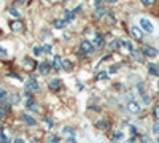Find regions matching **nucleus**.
<instances>
[{
	"mask_svg": "<svg viewBox=\"0 0 159 143\" xmlns=\"http://www.w3.org/2000/svg\"><path fill=\"white\" fill-rule=\"evenodd\" d=\"M96 46H97L99 49L105 46V40H103V37H102L100 34H97V35H96V38H94V48H96Z\"/></svg>",
	"mask_w": 159,
	"mask_h": 143,
	"instance_id": "12",
	"label": "nucleus"
},
{
	"mask_svg": "<svg viewBox=\"0 0 159 143\" xmlns=\"http://www.w3.org/2000/svg\"><path fill=\"white\" fill-rule=\"evenodd\" d=\"M8 91L5 89V87H0V102H5L7 99H8Z\"/></svg>",
	"mask_w": 159,
	"mask_h": 143,
	"instance_id": "22",
	"label": "nucleus"
},
{
	"mask_svg": "<svg viewBox=\"0 0 159 143\" xmlns=\"http://www.w3.org/2000/svg\"><path fill=\"white\" fill-rule=\"evenodd\" d=\"M153 132H154L156 135H159V121L154 123V126H153Z\"/></svg>",
	"mask_w": 159,
	"mask_h": 143,
	"instance_id": "38",
	"label": "nucleus"
},
{
	"mask_svg": "<svg viewBox=\"0 0 159 143\" xmlns=\"http://www.w3.org/2000/svg\"><path fill=\"white\" fill-rule=\"evenodd\" d=\"M19 102H21V96H19V94H11V96H8V103H10V105H18Z\"/></svg>",
	"mask_w": 159,
	"mask_h": 143,
	"instance_id": "16",
	"label": "nucleus"
},
{
	"mask_svg": "<svg viewBox=\"0 0 159 143\" xmlns=\"http://www.w3.org/2000/svg\"><path fill=\"white\" fill-rule=\"evenodd\" d=\"M107 10H105V8H96V13H94V16L97 18V19H100V18H103L105 15H107Z\"/></svg>",
	"mask_w": 159,
	"mask_h": 143,
	"instance_id": "21",
	"label": "nucleus"
},
{
	"mask_svg": "<svg viewBox=\"0 0 159 143\" xmlns=\"http://www.w3.org/2000/svg\"><path fill=\"white\" fill-rule=\"evenodd\" d=\"M0 143H10V140H8V137H7L5 134L0 135Z\"/></svg>",
	"mask_w": 159,
	"mask_h": 143,
	"instance_id": "39",
	"label": "nucleus"
},
{
	"mask_svg": "<svg viewBox=\"0 0 159 143\" xmlns=\"http://www.w3.org/2000/svg\"><path fill=\"white\" fill-rule=\"evenodd\" d=\"M129 131H130V135H132V137H134V135H137V132H139L135 126H129Z\"/></svg>",
	"mask_w": 159,
	"mask_h": 143,
	"instance_id": "37",
	"label": "nucleus"
},
{
	"mask_svg": "<svg viewBox=\"0 0 159 143\" xmlns=\"http://www.w3.org/2000/svg\"><path fill=\"white\" fill-rule=\"evenodd\" d=\"M118 70H119V65H111L110 70H108V73H115V72H118Z\"/></svg>",
	"mask_w": 159,
	"mask_h": 143,
	"instance_id": "41",
	"label": "nucleus"
},
{
	"mask_svg": "<svg viewBox=\"0 0 159 143\" xmlns=\"http://www.w3.org/2000/svg\"><path fill=\"white\" fill-rule=\"evenodd\" d=\"M61 80H59V78H54V80H51L49 81V84H48V87L51 89V91H59L61 89Z\"/></svg>",
	"mask_w": 159,
	"mask_h": 143,
	"instance_id": "10",
	"label": "nucleus"
},
{
	"mask_svg": "<svg viewBox=\"0 0 159 143\" xmlns=\"http://www.w3.org/2000/svg\"><path fill=\"white\" fill-rule=\"evenodd\" d=\"M107 127H108V123L105 121V119H99V121H96V129H99V131H105Z\"/></svg>",
	"mask_w": 159,
	"mask_h": 143,
	"instance_id": "18",
	"label": "nucleus"
},
{
	"mask_svg": "<svg viewBox=\"0 0 159 143\" xmlns=\"http://www.w3.org/2000/svg\"><path fill=\"white\" fill-rule=\"evenodd\" d=\"M73 19H75V11L65 10V11H64V21H65V22H72Z\"/></svg>",
	"mask_w": 159,
	"mask_h": 143,
	"instance_id": "13",
	"label": "nucleus"
},
{
	"mask_svg": "<svg viewBox=\"0 0 159 143\" xmlns=\"http://www.w3.org/2000/svg\"><path fill=\"white\" fill-rule=\"evenodd\" d=\"M0 56H2V57H7V56H8L7 49H5V48H2V46H0Z\"/></svg>",
	"mask_w": 159,
	"mask_h": 143,
	"instance_id": "40",
	"label": "nucleus"
},
{
	"mask_svg": "<svg viewBox=\"0 0 159 143\" xmlns=\"http://www.w3.org/2000/svg\"><path fill=\"white\" fill-rule=\"evenodd\" d=\"M30 143H37V140H30Z\"/></svg>",
	"mask_w": 159,
	"mask_h": 143,
	"instance_id": "45",
	"label": "nucleus"
},
{
	"mask_svg": "<svg viewBox=\"0 0 159 143\" xmlns=\"http://www.w3.org/2000/svg\"><path fill=\"white\" fill-rule=\"evenodd\" d=\"M123 138H124V134L121 131H118V132L113 134V141H121Z\"/></svg>",
	"mask_w": 159,
	"mask_h": 143,
	"instance_id": "26",
	"label": "nucleus"
},
{
	"mask_svg": "<svg viewBox=\"0 0 159 143\" xmlns=\"http://www.w3.org/2000/svg\"><path fill=\"white\" fill-rule=\"evenodd\" d=\"M62 2H67V0H62Z\"/></svg>",
	"mask_w": 159,
	"mask_h": 143,
	"instance_id": "46",
	"label": "nucleus"
},
{
	"mask_svg": "<svg viewBox=\"0 0 159 143\" xmlns=\"http://www.w3.org/2000/svg\"><path fill=\"white\" fill-rule=\"evenodd\" d=\"M15 2H16V3H21V5H22V3L25 2V0H15Z\"/></svg>",
	"mask_w": 159,
	"mask_h": 143,
	"instance_id": "44",
	"label": "nucleus"
},
{
	"mask_svg": "<svg viewBox=\"0 0 159 143\" xmlns=\"http://www.w3.org/2000/svg\"><path fill=\"white\" fill-rule=\"evenodd\" d=\"M157 86H159V83H157Z\"/></svg>",
	"mask_w": 159,
	"mask_h": 143,
	"instance_id": "48",
	"label": "nucleus"
},
{
	"mask_svg": "<svg viewBox=\"0 0 159 143\" xmlns=\"http://www.w3.org/2000/svg\"><path fill=\"white\" fill-rule=\"evenodd\" d=\"M25 107H27V110H30V111H40V105L32 99V100H29V102H25Z\"/></svg>",
	"mask_w": 159,
	"mask_h": 143,
	"instance_id": "9",
	"label": "nucleus"
},
{
	"mask_svg": "<svg viewBox=\"0 0 159 143\" xmlns=\"http://www.w3.org/2000/svg\"><path fill=\"white\" fill-rule=\"evenodd\" d=\"M142 53H143V56H145V57L153 59V57H156V56L159 54V51H157L154 46H148V45H145V46L142 48Z\"/></svg>",
	"mask_w": 159,
	"mask_h": 143,
	"instance_id": "3",
	"label": "nucleus"
},
{
	"mask_svg": "<svg viewBox=\"0 0 159 143\" xmlns=\"http://www.w3.org/2000/svg\"><path fill=\"white\" fill-rule=\"evenodd\" d=\"M119 46H121V40H111L110 42V49L111 51H116Z\"/></svg>",
	"mask_w": 159,
	"mask_h": 143,
	"instance_id": "23",
	"label": "nucleus"
},
{
	"mask_svg": "<svg viewBox=\"0 0 159 143\" xmlns=\"http://www.w3.org/2000/svg\"><path fill=\"white\" fill-rule=\"evenodd\" d=\"M51 49H52V46L48 43V45H45V46H42V51H43V54H49L51 53Z\"/></svg>",
	"mask_w": 159,
	"mask_h": 143,
	"instance_id": "33",
	"label": "nucleus"
},
{
	"mask_svg": "<svg viewBox=\"0 0 159 143\" xmlns=\"http://www.w3.org/2000/svg\"><path fill=\"white\" fill-rule=\"evenodd\" d=\"M24 62H25L24 65L27 67V69H35V62H32L30 59H24Z\"/></svg>",
	"mask_w": 159,
	"mask_h": 143,
	"instance_id": "32",
	"label": "nucleus"
},
{
	"mask_svg": "<svg viewBox=\"0 0 159 143\" xmlns=\"http://www.w3.org/2000/svg\"><path fill=\"white\" fill-rule=\"evenodd\" d=\"M8 13H10L13 18H16V19L21 18V11H18V8H15V7H10V8H8Z\"/></svg>",
	"mask_w": 159,
	"mask_h": 143,
	"instance_id": "20",
	"label": "nucleus"
},
{
	"mask_svg": "<svg viewBox=\"0 0 159 143\" xmlns=\"http://www.w3.org/2000/svg\"><path fill=\"white\" fill-rule=\"evenodd\" d=\"M148 72H150L151 76H159V67L156 65V64H153V62L148 64Z\"/></svg>",
	"mask_w": 159,
	"mask_h": 143,
	"instance_id": "14",
	"label": "nucleus"
},
{
	"mask_svg": "<svg viewBox=\"0 0 159 143\" xmlns=\"http://www.w3.org/2000/svg\"><path fill=\"white\" fill-rule=\"evenodd\" d=\"M13 143H25V141H24V138L18 137V138H15V140H13Z\"/></svg>",
	"mask_w": 159,
	"mask_h": 143,
	"instance_id": "42",
	"label": "nucleus"
},
{
	"mask_svg": "<svg viewBox=\"0 0 159 143\" xmlns=\"http://www.w3.org/2000/svg\"><path fill=\"white\" fill-rule=\"evenodd\" d=\"M127 111L130 114H140L142 113V107L139 105L135 100H129L127 102Z\"/></svg>",
	"mask_w": 159,
	"mask_h": 143,
	"instance_id": "6",
	"label": "nucleus"
},
{
	"mask_svg": "<svg viewBox=\"0 0 159 143\" xmlns=\"http://www.w3.org/2000/svg\"><path fill=\"white\" fill-rule=\"evenodd\" d=\"M10 27H11L13 32H21V30H22V22L18 21V19H16V21H11V22H10Z\"/></svg>",
	"mask_w": 159,
	"mask_h": 143,
	"instance_id": "11",
	"label": "nucleus"
},
{
	"mask_svg": "<svg viewBox=\"0 0 159 143\" xmlns=\"http://www.w3.org/2000/svg\"><path fill=\"white\" fill-rule=\"evenodd\" d=\"M51 62L49 60H45V62H40L38 64V72H40V75H48L49 72H51Z\"/></svg>",
	"mask_w": 159,
	"mask_h": 143,
	"instance_id": "7",
	"label": "nucleus"
},
{
	"mask_svg": "<svg viewBox=\"0 0 159 143\" xmlns=\"http://www.w3.org/2000/svg\"><path fill=\"white\" fill-rule=\"evenodd\" d=\"M51 67L56 69V70H61V69H62V57H61V56H56L54 60L51 62Z\"/></svg>",
	"mask_w": 159,
	"mask_h": 143,
	"instance_id": "15",
	"label": "nucleus"
},
{
	"mask_svg": "<svg viewBox=\"0 0 159 143\" xmlns=\"http://www.w3.org/2000/svg\"><path fill=\"white\" fill-rule=\"evenodd\" d=\"M130 34H132V37H134L137 42L143 40V32H142L140 27H137V25H132V27H130Z\"/></svg>",
	"mask_w": 159,
	"mask_h": 143,
	"instance_id": "8",
	"label": "nucleus"
},
{
	"mask_svg": "<svg viewBox=\"0 0 159 143\" xmlns=\"http://www.w3.org/2000/svg\"><path fill=\"white\" fill-rule=\"evenodd\" d=\"M24 87H25V91H27V92L34 94V92H38V91H40V83L32 76V78H29V80L25 81Z\"/></svg>",
	"mask_w": 159,
	"mask_h": 143,
	"instance_id": "1",
	"label": "nucleus"
},
{
	"mask_svg": "<svg viewBox=\"0 0 159 143\" xmlns=\"http://www.w3.org/2000/svg\"><path fill=\"white\" fill-rule=\"evenodd\" d=\"M62 69H64V70H67V72H70V70L73 69L72 60H69V59H62Z\"/></svg>",
	"mask_w": 159,
	"mask_h": 143,
	"instance_id": "19",
	"label": "nucleus"
},
{
	"mask_svg": "<svg viewBox=\"0 0 159 143\" xmlns=\"http://www.w3.org/2000/svg\"><path fill=\"white\" fill-rule=\"evenodd\" d=\"M142 100H143V103H145V105H150V103H151V96L145 92V94L142 96Z\"/></svg>",
	"mask_w": 159,
	"mask_h": 143,
	"instance_id": "30",
	"label": "nucleus"
},
{
	"mask_svg": "<svg viewBox=\"0 0 159 143\" xmlns=\"http://www.w3.org/2000/svg\"><path fill=\"white\" fill-rule=\"evenodd\" d=\"M153 116H154L156 121H159V103H157V105H154V108H153Z\"/></svg>",
	"mask_w": 159,
	"mask_h": 143,
	"instance_id": "31",
	"label": "nucleus"
},
{
	"mask_svg": "<svg viewBox=\"0 0 159 143\" xmlns=\"http://www.w3.org/2000/svg\"><path fill=\"white\" fill-rule=\"evenodd\" d=\"M103 2H105V3H116L118 0H103Z\"/></svg>",
	"mask_w": 159,
	"mask_h": 143,
	"instance_id": "43",
	"label": "nucleus"
},
{
	"mask_svg": "<svg viewBox=\"0 0 159 143\" xmlns=\"http://www.w3.org/2000/svg\"><path fill=\"white\" fill-rule=\"evenodd\" d=\"M62 135H65V137H67V138L70 140V138H73V137H75V131H73L72 127H69V126H67V127H64V129H62Z\"/></svg>",
	"mask_w": 159,
	"mask_h": 143,
	"instance_id": "17",
	"label": "nucleus"
},
{
	"mask_svg": "<svg viewBox=\"0 0 159 143\" xmlns=\"http://www.w3.org/2000/svg\"><path fill=\"white\" fill-rule=\"evenodd\" d=\"M137 91H139V92H140L142 96L145 94V83H143V81H140V83L137 84Z\"/></svg>",
	"mask_w": 159,
	"mask_h": 143,
	"instance_id": "34",
	"label": "nucleus"
},
{
	"mask_svg": "<svg viewBox=\"0 0 159 143\" xmlns=\"http://www.w3.org/2000/svg\"><path fill=\"white\" fill-rule=\"evenodd\" d=\"M43 54V51L40 46H34V56H42Z\"/></svg>",
	"mask_w": 159,
	"mask_h": 143,
	"instance_id": "35",
	"label": "nucleus"
},
{
	"mask_svg": "<svg viewBox=\"0 0 159 143\" xmlns=\"http://www.w3.org/2000/svg\"><path fill=\"white\" fill-rule=\"evenodd\" d=\"M140 2H142L145 7H151V5H154L156 0H140Z\"/></svg>",
	"mask_w": 159,
	"mask_h": 143,
	"instance_id": "36",
	"label": "nucleus"
},
{
	"mask_svg": "<svg viewBox=\"0 0 159 143\" xmlns=\"http://www.w3.org/2000/svg\"><path fill=\"white\" fill-rule=\"evenodd\" d=\"M107 78H108V73H107V72H99L97 76H96V80L100 81V80H107Z\"/></svg>",
	"mask_w": 159,
	"mask_h": 143,
	"instance_id": "29",
	"label": "nucleus"
},
{
	"mask_svg": "<svg viewBox=\"0 0 159 143\" xmlns=\"http://www.w3.org/2000/svg\"><path fill=\"white\" fill-rule=\"evenodd\" d=\"M139 24H140V27H142L145 32H148V34H153V32H154V25H153V22H151L150 19H147V18H140Z\"/></svg>",
	"mask_w": 159,
	"mask_h": 143,
	"instance_id": "2",
	"label": "nucleus"
},
{
	"mask_svg": "<svg viewBox=\"0 0 159 143\" xmlns=\"http://www.w3.org/2000/svg\"><path fill=\"white\" fill-rule=\"evenodd\" d=\"M135 143H140V141H135Z\"/></svg>",
	"mask_w": 159,
	"mask_h": 143,
	"instance_id": "47",
	"label": "nucleus"
},
{
	"mask_svg": "<svg viewBox=\"0 0 159 143\" xmlns=\"http://www.w3.org/2000/svg\"><path fill=\"white\" fill-rule=\"evenodd\" d=\"M21 121L25 124V126H29V127H35L37 126V119L34 118V116H30L29 113H21Z\"/></svg>",
	"mask_w": 159,
	"mask_h": 143,
	"instance_id": "5",
	"label": "nucleus"
},
{
	"mask_svg": "<svg viewBox=\"0 0 159 143\" xmlns=\"http://www.w3.org/2000/svg\"><path fill=\"white\" fill-rule=\"evenodd\" d=\"M65 24H67V22H65L64 19H56V21H54V27H56V29H64Z\"/></svg>",
	"mask_w": 159,
	"mask_h": 143,
	"instance_id": "25",
	"label": "nucleus"
},
{
	"mask_svg": "<svg viewBox=\"0 0 159 143\" xmlns=\"http://www.w3.org/2000/svg\"><path fill=\"white\" fill-rule=\"evenodd\" d=\"M43 123H45V127L46 129H52V127H54V121H52L51 118H45Z\"/></svg>",
	"mask_w": 159,
	"mask_h": 143,
	"instance_id": "28",
	"label": "nucleus"
},
{
	"mask_svg": "<svg viewBox=\"0 0 159 143\" xmlns=\"http://www.w3.org/2000/svg\"><path fill=\"white\" fill-rule=\"evenodd\" d=\"M80 49H81L83 54H92V53L96 51L94 45H92L91 42H88V40H83V42H81V45H80Z\"/></svg>",
	"mask_w": 159,
	"mask_h": 143,
	"instance_id": "4",
	"label": "nucleus"
},
{
	"mask_svg": "<svg viewBox=\"0 0 159 143\" xmlns=\"http://www.w3.org/2000/svg\"><path fill=\"white\" fill-rule=\"evenodd\" d=\"M121 46H123V48H126V49H129L130 53L134 51V46H132V43H130V42H127V40H121Z\"/></svg>",
	"mask_w": 159,
	"mask_h": 143,
	"instance_id": "24",
	"label": "nucleus"
},
{
	"mask_svg": "<svg viewBox=\"0 0 159 143\" xmlns=\"http://www.w3.org/2000/svg\"><path fill=\"white\" fill-rule=\"evenodd\" d=\"M59 141H61L59 135H49V137L46 138V143H59Z\"/></svg>",
	"mask_w": 159,
	"mask_h": 143,
	"instance_id": "27",
	"label": "nucleus"
}]
</instances>
